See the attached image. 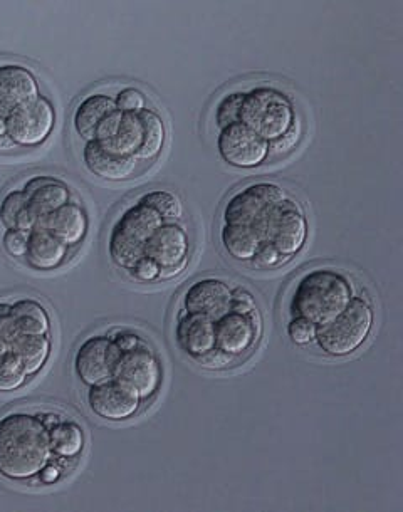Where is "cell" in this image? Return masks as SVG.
Masks as SVG:
<instances>
[{
    "instance_id": "1",
    "label": "cell",
    "mask_w": 403,
    "mask_h": 512,
    "mask_svg": "<svg viewBox=\"0 0 403 512\" xmlns=\"http://www.w3.org/2000/svg\"><path fill=\"white\" fill-rule=\"evenodd\" d=\"M53 459L44 415L12 410L0 417V477L12 482L32 481Z\"/></svg>"
},
{
    "instance_id": "2",
    "label": "cell",
    "mask_w": 403,
    "mask_h": 512,
    "mask_svg": "<svg viewBox=\"0 0 403 512\" xmlns=\"http://www.w3.org/2000/svg\"><path fill=\"white\" fill-rule=\"evenodd\" d=\"M355 298V289L343 272L313 269L299 279L289 301L291 318H306L316 326L338 318Z\"/></svg>"
},
{
    "instance_id": "3",
    "label": "cell",
    "mask_w": 403,
    "mask_h": 512,
    "mask_svg": "<svg viewBox=\"0 0 403 512\" xmlns=\"http://www.w3.org/2000/svg\"><path fill=\"white\" fill-rule=\"evenodd\" d=\"M163 224L162 217L140 200L126 207L108 237L111 262L121 271H130L145 256L147 242Z\"/></svg>"
},
{
    "instance_id": "4",
    "label": "cell",
    "mask_w": 403,
    "mask_h": 512,
    "mask_svg": "<svg viewBox=\"0 0 403 512\" xmlns=\"http://www.w3.org/2000/svg\"><path fill=\"white\" fill-rule=\"evenodd\" d=\"M375 311L367 299L353 298L348 308L328 324L318 326L316 345L331 358H345L360 350L373 330Z\"/></svg>"
},
{
    "instance_id": "5",
    "label": "cell",
    "mask_w": 403,
    "mask_h": 512,
    "mask_svg": "<svg viewBox=\"0 0 403 512\" xmlns=\"http://www.w3.org/2000/svg\"><path fill=\"white\" fill-rule=\"evenodd\" d=\"M296 111L293 101L279 89L259 86L244 93L239 123L264 138L274 142L294 125Z\"/></svg>"
},
{
    "instance_id": "6",
    "label": "cell",
    "mask_w": 403,
    "mask_h": 512,
    "mask_svg": "<svg viewBox=\"0 0 403 512\" xmlns=\"http://www.w3.org/2000/svg\"><path fill=\"white\" fill-rule=\"evenodd\" d=\"M111 378L135 390L142 402H150L163 385L162 360L145 341L133 350H120L113 363Z\"/></svg>"
},
{
    "instance_id": "7",
    "label": "cell",
    "mask_w": 403,
    "mask_h": 512,
    "mask_svg": "<svg viewBox=\"0 0 403 512\" xmlns=\"http://www.w3.org/2000/svg\"><path fill=\"white\" fill-rule=\"evenodd\" d=\"M6 123L12 147H41L56 128V110L53 103L41 95L34 103L12 110L6 116Z\"/></svg>"
},
{
    "instance_id": "8",
    "label": "cell",
    "mask_w": 403,
    "mask_h": 512,
    "mask_svg": "<svg viewBox=\"0 0 403 512\" xmlns=\"http://www.w3.org/2000/svg\"><path fill=\"white\" fill-rule=\"evenodd\" d=\"M286 199L288 194L278 183H251L227 200L222 220L224 225H244L254 229L274 205Z\"/></svg>"
},
{
    "instance_id": "9",
    "label": "cell",
    "mask_w": 403,
    "mask_h": 512,
    "mask_svg": "<svg viewBox=\"0 0 403 512\" xmlns=\"http://www.w3.org/2000/svg\"><path fill=\"white\" fill-rule=\"evenodd\" d=\"M145 256L160 266L162 281H170L173 277L180 276L189 266V232L178 222H165L147 242Z\"/></svg>"
},
{
    "instance_id": "10",
    "label": "cell",
    "mask_w": 403,
    "mask_h": 512,
    "mask_svg": "<svg viewBox=\"0 0 403 512\" xmlns=\"http://www.w3.org/2000/svg\"><path fill=\"white\" fill-rule=\"evenodd\" d=\"M217 150L224 162L241 170L261 167L269 158V142L242 123H232L219 131Z\"/></svg>"
},
{
    "instance_id": "11",
    "label": "cell",
    "mask_w": 403,
    "mask_h": 512,
    "mask_svg": "<svg viewBox=\"0 0 403 512\" xmlns=\"http://www.w3.org/2000/svg\"><path fill=\"white\" fill-rule=\"evenodd\" d=\"M308 234L309 224L303 207L288 197L274 210L266 242L273 244L283 256L293 259L308 241Z\"/></svg>"
},
{
    "instance_id": "12",
    "label": "cell",
    "mask_w": 403,
    "mask_h": 512,
    "mask_svg": "<svg viewBox=\"0 0 403 512\" xmlns=\"http://www.w3.org/2000/svg\"><path fill=\"white\" fill-rule=\"evenodd\" d=\"M86 402L93 415L113 424L126 422L135 417L143 403L135 390L116 382L113 378L95 387H89Z\"/></svg>"
},
{
    "instance_id": "13",
    "label": "cell",
    "mask_w": 403,
    "mask_h": 512,
    "mask_svg": "<svg viewBox=\"0 0 403 512\" xmlns=\"http://www.w3.org/2000/svg\"><path fill=\"white\" fill-rule=\"evenodd\" d=\"M261 335L262 318L259 309L249 314L229 311L215 321V346L237 360L259 343Z\"/></svg>"
},
{
    "instance_id": "14",
    "label": "cell",
    "mask_w": 403,
    "mask_h": 512,
    "mask_svg": "<svg viewBox=\"0 0 403 512\" xmlns=\"http://www.w3.org/2000/svg\"><path fill=\"white\" fill-rule=\"evenodd\" d=\"M118 353L120 348L111 341L110 336H89L74 355V375L88 388L108 382Z\"/></svg>"
},
{
    "instance_id": "15",
    "label": "cell",
    "mask_w": 403,
    "mask_h": 512,
    "mask_svg": "<svg viewBox=\"0 0 403 512\" xmlns=\"http://www.w3.org/2000/svg\"><path fill=\"white\" fill-rule=\"evenodd\" d=\"M234 289L217 277H204L190 284L182 298V309L187 313L205 314L210 319L222 318L231 311Z\"/></svg>"
},
{
    "instance_id": "16",
    "label": "cell",
    "mask_w": 403,
    "mask_h": 512,
    "mask_svg": "<svg viewBox=\"0 0 403 512\" xmlns=\"http://www.w3.org/2000/svg\"><path fill=\"white\" fill-rule=\"evenodd\" d=\"M41 98V86L31 69L21 64L0 66V108L7 116L19 106L34 103Z\"/></svg>"
},
{
    "instance_id": "17",
    "label": "cell",
    "mask_w": 403,
    "mask_h": 512,
    "mask_svg": "<svg viewBox=\"0 0 403 512\" xmlns=\"http://www.w3.org/2000/svg\"><path fill=\"white\" fill-rule=\"evenodd\" d=\"M84 167L106 182H125L135 177L140 167L135 157H123L110 152L98 142H86L83 148Z\"/></svg>"
},
{
    "instance_id": "18",
    "label": "cell",
    "mask_w": 403,
    "mask_h": 512,
    "mask_svg": "<svg viewBox=\"0 0 403 512\" xmlns=\"http://www.w3.org/2000/svg\"><path fill=\"white\" fill-rule=\"evenodd\" d=\"M175 341L189 358H197L215 348V321L205 314L178 313Z\"/></svg>"
},
{
    "instance_id": "19",
    "label": "cell",
    "mask_w": 403,
    "mask_h": 512,
    "mask_svg": "<svg viewBox=\"0 0 403 512\" xmlns=\"http://www.w3.org/2000/svg\"><path fill=\"white\" fill-rule=\"evenodd\" d=\"M37 227L49 230L53 236L58 237L59 241L71 249V247H78L88 234V214L83 205L71 200L53 214L39 219Z\"/></svg>"
},
{
    "instance_id": "20",
    "label": "cell",
    "mask_w": 403,
    "mask_h": 512,
    "mask_svg": "<svg viewBox=\"0 0 403 512\" xmlns=\"http://www.w3.org/2000/svg\"><path fill=\"white\" fill-rule=\"evenodd\" d=\"M22 190L26 192L29 207L39 219L71 202V189L59 178L32 177Z\"/></svg>"
},
{
    "instance_id": "21",
    "label": "cell",
    "mask_w": 403,
    "mask_h": 512,
    "mask_svg": "<svg viewBox=\"0 0 403 512\" xmlns=\"http://www.w3.org/2000/svg\"><path fill=\"white\" fill-rule=\"evenodd\" d=\"M68 259L69 247L59 241L58 237L41 227L31 230L27 254L24 257L27 266L36 271H54L63 266Z\"/></svg>"
},
{
    "instance_id": "22",
    "label": "cell",
    "mask_w": 403,
    "mask_h": 512,
    "mask_svg": "<svg viewBox=\"0 0 403 512\" xmlns=\"http://www.w3.org/2000/svg\"><path fill=\"white\" fill-rule=\"evenodd\" d=\"M115 110L118 108L113 96L101 95V93L86 96L74 111V131L83 138L84 142H95L96 128L106 116L110 115L111 111Z\"/></svg>"
},
{
    "instance_id": "23",
    "label": "cell",
    "mask_w": 403,
    "mask_h": 512,
    "mask_svg": "<svg viewBox=\"0 0 403 512\" xmlns=\"http://www.w3.org/2000/svg\"><path fill=\"white\" fill-rule=\"evenodd\" d=\"M49 440L53 457L64 462L78 459L86 444L83 427L71 418H58L53 425H49Z\"/></svg>"
},
{
    "instance_id": "24",
    "label": "cell",
    "mask_w": 403,
    "mask_h": 512,
    "mask_svg": "<svg viewBox=\"0 0 403 512\" xmlns=\"http://www.w3.org/2000/svg\"><path fill=\"white\" fill-rule=\"evenodd\" d=\"M12 316L19 335L49 336L51 333L48 309L36 299H17L12 303Z\"/></svg>"
},
{
    "instance_id": "25",
    "label": "cell",
    "mask_w": 403,
    "mask_h": 512,
    "mask_svg": "<svg viewBox=\"0 0 403 512\" xmlns=\"http://www.w3.org/2000/svg\"><path fill=\"white\" fill-rule=\"evenodd\" d=\"M220 242L224 251L239 262H252L262 244L256 230L244 225H222Z\"/></svg>"
},
{
    "instance_id": "26",
    "label": "cell",
    "mask_w": 403,
    "mask_h": 512,
    "mask_svg": "<svg viewBox=\"0 0 403 512\" xmlns=\"http://www.w3.org/2000/svg\"><path fill=\"white\" fill-rule=\"evenodd\" d=\"M12 351L21 358L22 365L27 371V377L34 378L44 370V366L48 363L51 351H53V341L49 336L19 335L17 340L12 343Z\"/></svg>"
},
{
    "instance_id": "27",
    "label": "cell",
    "mask_w": 403,
    "mask_h": 512,
    "mask_svg": "<svg viewBox=\"0 0 403 512\" xmlns=\"http://www.w3.org/2000/svg\"><path fill=\"white\" fill-rule=\"evenodd\" d=\"M138 115L142 120L143 142L135 158L140 163H152L162 155L163 147H165V140H167L165 123H163L162 116L150 108L143 110Z\"/></svg>"
},
{
    "instance_id": "28",
    "label": "cell",
    "mask_w": 403,
    "mask_h": 512,
    "mask_svg": "<svg viewBox=\"0 0 403 512\" xmlns=\"http://www.w3.org/2000/svg\"><path fill=\"white\" fill-rule=\"evenodd\" d=\"M143 126L138 113H123L121 125L115 138L108 143H101L110 152L123 157H135L142 147ZM100 143V142H98Z\"/></svg>"
},
{
    "instance_id": "29",
    "label": "cell",
    "mask_w": 403,
    "mask_h": 512,
    "mask_svg": "<svg viewBox=\"0 0 403 512\" xmlns=\"http://www.w3.org/2000/svg\"><path fill=\"white\" fill-rule=\"evenodd\" d=\"M140 202L155 210L163 222H178L184 217V204L175 192L170 190H150L140 197Z\"/></svg>"
},
{
    "instance_id": "30",
    "label": "cell",
    "mask_w": 403,
    "mask_h": 512,
    "mask_svg": "<svg viewBox=\"0 0 403 512\" xmlns=\"http://www.w3.org/2000/svg\"><path fill=\"white\" fill-rule=\"evenodd\" d=\"M29 380L21 358L14 351L0 361V393L17 392L26 387Z\"/></svg>"
},
{
    "instance_id": "31",
    "label": "cell",
    "mask_w": 403,
    "mask_h": 512,
    "mask_svg": "<svg viewBox=\"0 0 403 512\" xmlns=\"http://www.w3.org/2000/svg\"><path fill=\"white\" fill-rule=\"evenodd\" d=\"M29 207V200L24 190H9L0 200V224L4 229H16L17 220Z\"/></svg>"
},
{
    "instance_id": "32",
    "label": "cell",
    "mask_w": 403,
    "mask_h": 512,
    "mask_svg": "<svg viewBox=\"0 0 403 512\" xmlns=\"http://www.w3.org/2000/svg\"><path fill=\"white\" fill-rule=\"evenodd\" d=\"M242 100H244V93H239V91L222 98V101L215 108V123L219 125L220 130L232 125V123H239Z\"/></svg>"
},
{
    "instance_id": "33",
    "label": "cell",
    "mask_w": 403,
    "mask_h": 512,
    "mask_svg": "<svg viewBox=\"0 0 403 512\" xmlns=\"http://www.w3.org/2000/svg\"><path fill=\"white\" fill-rule=\"evenodd\" d=\"M286 331H288L289 340L293 341L294 345L308 346L315 343L318 326L311 323L309 319L296 316V318H291Z\"/></svg>"
},
{
    "instance_id": "34",
    "label": "cell",
    "mask_w": 403,
    "mask_h": 512,
    "mask_svg": "<svg viewBox=\"0 0 403 512\" xmlns=\"http://www.w3.org/2000/svg\"><path fill=\"white\" fill-rule=\"evenodd\" d=\"M301 140V123L298 118L294 121V125L289 128L283 136H279L278 140L269 143V158H279L293 152L298 147Z\"/></svg>"
},
{
    "instance_id": "35",
    "label": "cell",
    "mask_w": 403,
    "mask_h": 512,
    "mask_svg": "<svg viewBox=\"0 0 403 512\" xmlns=\"http://www.w3.org/2000/svg\"><path fill=\"white\" fill-rule=\"evenodd\" d=\"M115 103L121 113H142L148 108L147 96L137 88L121 89L115 96Z\"/></svg>"
},
{
    "instance_id": "36",
    "label": "cell",
    "mask_w": 403,
    "mask_h": 512,
    "mask_svg": "<svg viewBox=\"0 0 403 512\" xmlns=\"http://www.w3.org/2000/svg\"><path fill=\"white\" fill-rule=\"evenodd\" d=\"M29 234L31 232H24V230H4V234H2V247H4L7 256L14 257V259H24L27 254Z\"/></svg>"
},
{
    "instance_id": "37",
    "label": "cell",
    "mask_w": 403,
    "mask_h": 512,
    "mask_svg": "<svg viewBox=\"0 0 403 512\" xmlns=\"http://www.w3.org/2000/svg\"><path fill=\"white\" fill-rule=\"evenodd\" d=\"M194 361L200 368H204V370L222 371L236 365L237 358H234V356L229 355L226 351H222L215 346V348L207 351L204 355L194 358Z\"/></svg>"
},
{
    "instance_id": "38",
    "label": "cell",
    "mask_w": 403,
    "mask_h": 512,
    "mask_svg": "<svg viewBox=\"0 0 403 512\" xmlns=\"http://www.w3.org/2000/svg\"><path fill=\"white\" fill-rule=\"evenodd\" d=\"M160 272H162V269H160L157 262L152 261L150 257L143 256L126 274L131 279H135L137 283L152 284L160 281Z\"/></svg>"
},
{
    "instance_id": "39",
    "label": "cell",
    "mask_w": 403,
    "mask_h": 512,
    "mask_svg": "<svg viewBox=\"0 0 403 512\" xmlns=\"http://www.w3.org/2000/svg\"><path fill=\"white\" fill-rule=\"evenodd\" d=\"M289 261H291V259L283 256L273 244L264 242V244H261V247H259L256 257L252 259V264H254L257 269H274V267L283 266V264Z\"/></svg>"
},
{
    "instance_id": "40",
    "label": "cell",
    "mask_w": 403,
    "mask_h": 512,
    "mask_svg": "<svg viewBox=\"0 0 403 512\" xmlns=\"http://www.w3.org/2000/svg\"><path fill=\"white\" fill-rule=\"evenodd\" d=\"M121 118H123V113L120 110L111 111L110 115L106 116L105 120L101 121L98 128H96L95 142H111L115 138L116 133H118Z\"/></svg>"
},
{
    "instance_id": "41",
    "label": "cell",
    "mask_w": 403,
    "mask_h": 512,
    "mask_svg": "<svg viewBox=\"0 0 403 512\" xmlns=\"http://www.w3.org/2000/svg\"><path fill=\"white\" fill-rule=\"evenodd\" d=\"M19 336L16 323H14V316H12V303L0 301V338L14 343Z\"/></svg>"
},
{
    "instance_id": "42",
    "label": "cell",
    "mask_w": 403,
    "mask_h": 512,
    "mask_svg": "<svg viewBox=\"0 0 403 512\" xmlns=\"http://www.w3.org/2000/svg\"><path fill=\"white\" fill-rule=\"evenodd\" d=\"M257 303L254 294L249 293L247 289H236L232 294L231 311L236 313L249 314L256 311Z\"/></svg>"
},
{
    "instance_id": "43",
    "label": "cell",
    "mask_w": 403,
    "mask_h": 512,
    "mask_svg": "<svg viewBox=\"0 0 403 512\" xmlns=\"http://www.w3.org/2000/svg\"><path fill=\"white\" fill-rule=\"evenodd\" d=\"M110 338L121 351L133 350V348H138V346L145 343V338L135 333V331H115L113 335H110Z\"/></svg>"
},
{
    "instance_id": "44",
    "label": "cell",
    "mask_w": 403,
    "mask_h": 512,
    "mask_svg": "<svg viewBox=\"0 0 403 512\" xmlns=\"http://www.w3.org/2000/svg\"><path fill=\"white\" fill-rule=\"evenodd\" d=\"M63 476V469L58 462H48V464L42 467V471L37 476V481L41 482L42 486H51L54 482H58Z\"/></svg>"
},
{
    "instance_id": "45",
    "label": "cell",
    "mask_w": 403,
    "mask_h": 512,
    "mask_svg": "<svg viewBox=\"0 0 403 512\" xmlns=\"http://www.w3.org/2000/svg\"><path fill=\"white\" fill-rule=\"evenodd\" d=\"M9 136H7L6 116H0V148H11Z\"/></svg>"
},
{
    "instance_id": "46",
    "label": "cell",
    "mask_w": 403,
    "mask_h": 512,
    "mask_svg": "<svg viewBox=\"0 0 403 512\" xmlns=\"http://www.w3.org/2000/svg\"><path fill=\"white\" fill-rule=\"evenodd\" d=\"M12 351V345L9 341L0 338V361L4 360Z\"/></svg>"
},
{
    "instance_id": "47",
    "label": "cell",
    "mask_w": 403,
    "mask_h": 512,
    "mask_svg": "<svg viewBox=\"0 0 403 512\" xmlns=\"http://www.w3.org/2000/svg\"><path fill=\"white\" fill-rule=\"evenodd\" d=\"M0 116H4V115H2V108H0Z\"/></svg>"
}]
</instances>
